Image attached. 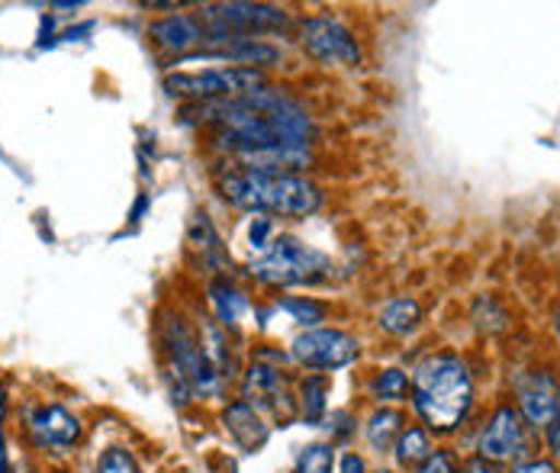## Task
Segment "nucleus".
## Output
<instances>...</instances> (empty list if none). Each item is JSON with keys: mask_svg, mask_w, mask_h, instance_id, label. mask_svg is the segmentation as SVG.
<instances>
[{"mask_svg": "<svg viewBox=\"0 0 560 473\" xmlns=\"http://www.w3.org/2000/svg\"><path fill=\"white\" fill-rule=\"evenodd\" d=\"M361 357V342L341 329H310L293 339L290 360L319 374V370H341Z\"/></svg>", "mask_w": 560, "mask_h": 473, "instance_id": "1a4fd4ad", "label": "nucleus"}, {"mask_svg": "<svg viewBox=\"0 0 560 473\" xmlns=\"http://www.w3.org/2000/svg\"><path fill=\"white\" fill-rule=\"evenodd\" d=\"M409 403L419 425L429 435L435 438L457 435L467 425L477 403L470 367L454 352H435L422 357L409 374Z\"/></svg>", "mask_w": 560, "mask_h": 473, "instance_id": "f257e3e1", "label": "nucleus"}, {"mask_svg": "<svg viewBox=\"0 0 560 473\" xmlns=\"http://www.w3.org/2000/svg\"><path fill=\"white\" fill-rule=\"evenodd\" d=\"M406 428V415L393 406H377L374 413L364 418V441L377 454H390L399 431Z\"/></svg>", "mask_w": 560, "mask_h": 473, "instance_id": "2eb2a0df", "label": "nucleus"}, {"mask_svg": "<svg viewBox=\"0 0 560 473\" xmlns=\"http://www.w3.org/2000/svg\"><path fill=\"white\" fill-rule=\"evenodd\" d=\"M280 306L300 322V326H316L326 319V306L310 299V296H290V299H280Z\"/></svg>", "mask_w": 560, "mask_h": 473, "instance_id": "412c9836", "label": "nucleus"}, {"mask_svg": "<svg viewBox=\"0 0 560 473\" xmlns=\"http://www.w3.org/2000/svg\"><path fill=\"white\" fill-rule=\"evenodd\" d=\"M220 190L225 203L248 213L271 216H313L323 206V190L296 175H271L255 168H229L220 175Z\"/></svg>", "mask_w": 560, "mask_h": 473, "instance_id": "f03ea898", "label": "nucleus"}, {"mask_svg": "<svg viewBox=\"0 0 560 473\" xmlns=\"http://www.w3.org/2000/svg\"><path fill=\"white\" fill-rule=\"evenodd\" d=\"M336 445L332 441H313L300 448L296 454V471L293 473H332L336 471Z\"/></svg>", "mask_w": 560, "mask_h": 473, "instance_id": "aec40b11", "label": "nucleus"}, {"mask_svg": "<svg viewBox=\"0 0 560 473\" xmlns=\"http://www.w3.org/2000/svg\"><path fill=\"white\" fill-rule=\"evenodd\" d=\"M303 52L310 59L323 61V64H336V68H351L361 61V46L354 39V33L348 26H341L338 20L329 16H313L303 23Z\"/></svg>", "mask_w": 560, "mask_h": 473, "instance_id": "9d476101", "label": "nucleus"}, {"mask_svg": "<svg viewBox=\"0 0 560 473\" xmlns=\"http://www.w3.org/2000/svg\"><path fill=\"white\" fill-rule=\"evenodd\" d=\"M371 400L377 406H399L409 400V374L399 367H381L371 377Z\"/></svg>", "mask_w": 560, "mask_h": 473, "instance_id": "a211bd4d", "label": "nucleus"}, {"mask_svg": "<svg viewBox=\"0 0 560 473\" xmlns=\"http://www.w3.org/2000/svg\"><path fill=\"white\" fill-rule=\"evenodd\" d=\"M541 441H545L548 458H551V461H560V415L548 425V428H541Z\"/></svg>", "mask_w": 560, "mask_h": 473, "instance_id": "393cba45", "label": "nucleus"}, {"mask_svg": "<svg viewBox=\"0 0 560 473\" xmlns=\"http://www.w3.org/2000/svg\"><path fill=\"white\" fill-rule=\"evenodd\" d=\"M194 16L203 29L207 46L255 39L261 33H280L290 23L287 10L265 3H213V7H200Z\"/></svg>", "mask_w": 560, "mask_h": 473, "instance_id": "7ed1b4c3", "label": "nucleus"}, {"mask_svg": "<svg viewBox=\"0 0 560 473\" xmlns=\"http://www.w3.org/2000/svg\"><path fill=\"white\" fill-rule=\"evenodd\" d=\"M30 435L33 441L43 448V451H56V454H68L71 448H78L81 435H84V425L74 413H68L65 406L58 403H46V406H36L30 413Z\"/></svg>", "mask_w": 560, "mask_h": 473, "instance_id": "9b49d317", "label": "nucleus"}, {"mask_svg": "<svg viewBox=\"0 0 560 473\" xmlns=\"http://www.w3.org/2000/svg\"><path fill=\"white\" fill-rule=\"evenodd\" d=\"M419 322H422V306H419V299H412V296H396L390 299L384 309H381V316H377V326L393 335V339H406V335H412L416 329H419Z\"/></svg>", "mask_w": 560, "mask_h": 473, "instance_id": "f3484780", "label": "nucleus"}, {"mask_svg": "<svg viewBox=\"0 0 560 473\" xmlns=\"http://www.w3.org/2000/svg\"><path fill=\"white\" fill-rule=\"evenodd\" d=\"M505 473H560V468H558V461L535 454V458H525V461L512 464Z\"/></svg>", "mask_w": 560, "mask_h": 473, "instance_id": "b1692460", "label": "nucleus"}, {"mask_svg": "<svg viewBox=\"0 0 560 473\" xmlns=\"http://www.w3.org/2000/svg\"><path fill=\"white\" fill-rule=\"evenodd\" d=\"M220 422H223L229 441H232L238 451H245V454H258V451L268 445V438H271L268 418L258 413L252 403H245V400L225 403L223 413H220Z\"/></svg>", "mask_w": 560, "mask_h": 473, "instance_id": "f8f14e48", "label": "nucleus"}, {"mask_svg": "<svg viewBox=\"0 0 560 473\" xmlns=\"http://www.w3.org/2000/svg\"><path fill=\"white\" fill-rule=\"evenodd\" d=\"M329 390H332V380L326 374H306L296 380V390H293L296 415L306 425H319L329 415Z\"/></svg>", "mask_w": 560, "mask_h": 473, "instance_id": "ddd939ff", "label": "nucleus"}, {"mask_svg": "<svg viewBox=\"0 0 560 473\" xmlns=\"http://www.w3.org/2000/svg\"><path fill=\"white\" fill-rule=\"evenodd\" d=\"M149 36H155L159 46L177 49V52H184V49H190V46H200V43L207 46L203 29H200V23H197L194 13H174V16H165V20L152 23Z\"/></svg>", "mask_w": 560, "mask_h": 473, "instance_id": "4468645a", "label": "nucleus"}, {"mask_svg": "<svg viewBox=\"0 0 560 473\" xmlns=\"http://www.w3.org/2000/svg\"><path fill=\"white\" fill-rule=\"evenodd\" d=\"M558 339H560V319H558Z\"/></svg>", "mask_w": 560, "mask_h": 473, "instance_id": "c756f323", "label": "nucleus"}, {"mask_svg": "<svg viewBox=\"0 0 560 473\" xmlns=\"http://www.w3.org/2000/svg\"><path fill=\"white\" fill-rule=\"evenodd\" d=\"M512 406L528 422V428L541 431L560 415V377L551 367H528L512 380Z\"/></svg>", "mask_w": 560, "mask_h": 473, "instance_id": "6e6552de", "label": "nucleus"}, {"mask_svg": "<svg viewBox=\"0 0 560 473\" xmlns=\"http://www.w3.org/2000/svg\"><path fill=\"white\" fill-rule=\"evenodd\" d=\"M460 471V458L451 448H435L412 473H457Z\"/></svg>", "mask_w": 560, "mask_h": 473, "instance_id": "5701e85b", "label": "nucleus"}, {"mask_svg": "<svg viewBox=\"0 0 560 473\" xmlns=\"http://www.w3.org/2000/svg\"><path fill=\"white\" fill-rule=\"evenodd\" d=\"M338 473H371V471H368V461H364V454H358V451H348V454H341V458H338Z\"/></svg>", "mask_w": 560, "mask_h": 473, "instance_id": "a878e982", "label": "nucleus"}, {"mask_svg": "<svg viewBox=\"0 0 560 473\" xmlns=\"http://www.w3.org/2000/svg\"><path fill=\"white\" fill-rule=\"evenodd\" d=\"M165 87L174 97H187L197 104L235 100L265 87V74L258 68H207V71H177L165 78Z\"/></svg>", "mask_w": 560, "mask_h": 473, "instance_id": "39448f33", "label": "nucleus"}, {"mask_svg": "<svg viewBox=\"0 0 560 473\" xmlns=\"http://www.w3.org/2000/svg\"><path fill=\"white\" fill-rule=\"evenodd\" d=\"M435 448H432V435L422 428V425H406L402 431H399V438H396V445H393V461H396V468L402 473H412L429 454H432Z\"/></svg>", "mask_w": 560, "mask_h": 473, "instance_id": "dca6fc26", "label": "nucleus"}, {"mask_svg": "<svg viewBox=\"0 0 560 473\" xmlns=\"http://www.w3.org/2000/svg\"><path fill=\"white\" fill-rule=\"evenodd\" d=\"M242 400L252 403L258 413L271 418L280 428L296 418V400H293L287 374L280 370L278 364H268L261 357L242 377Z\"/></svg>", "mask_w": 560, "mask_h": 473, "instance_id": "0eeeda50", "label": "nucleus"}, {"mask_svg": "<svg viewBox=\"0 0 560 473\" xmlns=\"http://www.w3.org/2000/svg\"><path fill=\"white\" fill-rule=\"evenodd\" d=\"M97 473H142V468H139V461L132 458V451L113 445V448H107V451L97 458Z\"/></svg>", "mask_w": 560, "mask_h": 473, "instance_id": "4be33fe9", "label": "nucleus"}, {"mask_svg": "<svg viewBox=\"0 0 560 473\" xmlns=\"http://www.w3.org/2000/svg\"><path fill=\"white\" fill-rule=\"evenodd\" d=\"M252 274L265 284L278 287H303V284H319L329 274V258L300 238L278 236L271 245H265L261 258L252 261Z\"/></svg>", "mask_w": 560, "mask_h": 473, "instance_id": "20e7f679", "label": "nucleus"}, {"mask_svg": "<svg viewBox=\"0 0 560 473\" xmlns=\"http://www.w3.org/2000/svg\"><path fill=\"white\" fill-rule=\"evenodd\" d=\"M210 303L217 309L220 326H225V329H235L238 319H242V312L248 309V299L238 294L235 287H229L225 281H213L210 284Z\"/></svg>", "mask_w": 560, "mask_h": 473, "instance_id": "6ab92c4d", "label": "nucleus"}, {"mask_svg": "<svg viewBox=\"0 0 560 473\" xmlns=\"http://www.w3.org/2000/svg\"><path fill=\"white\" fill-rule=\"evenodd\" d=\"M532 431L528 422L522 418V413L512 403H500L493 413L483 418L480 431H477V445L474 454L490 461V464H518L532 454Z\"/></svg>", "mask_w": 560, "mask_h": 473, "instance_id": "423d86ee", "label": "nucleus"}, {"mask_svg": "<svg viewBox=\"0 0 560 473\" xmlns=\"http://www.w3.org/2000/svg\"><path fill=\"white\" fill-rule=\"evenodd\" d=\"M457 473H505L500 464H490V461H483V458H467V461H460V471Z\"/></svg>", "mask_w": 560, "mask_h": 473, "instance_id": "bb28decb", "label": "nucleus"}, {"mask_svg": "<svg viewBox=\"0 0 560 473\" xmlns=\"http://www.w3.org/2000/svg\"><path fill=\"white\" fill-rule=\"evenodd\" d=\"M377 473H390V471H377Z\"/></svg>", "mask_w": 560, "mask_h": 473, "instance_id": "7c9ffc66", "label": "nucleus"}, {"mask_svg": "<svg viewBox=\"0 0 560 473\" xmlns=\"http://www.w3.org/2000/svg\"><path fill=\"white\" fill-rule=\"evenodd\" d=\"M3 415H7V390H3V383H0V422H3Z\"/></svg>", "mask_w": 560, "mask_h": 473, "instance_id": "c85d7f7f", "label": "nucleus"}, {"mask_svg": "<svg viewBox=\"0 0 560 473\" xmlns=\"http://www.w3.org/2000/svg\"><path fill=\"white\" fill-rule=\"evenodd\" d=\"M0 473H13V468H10V454H7V441H3V431H0Z\"/></svg>", "mask_w": 560, "mask_h": 473, "instance_id": "cd10ccee", "label": "nucleus"}]
</instances>
